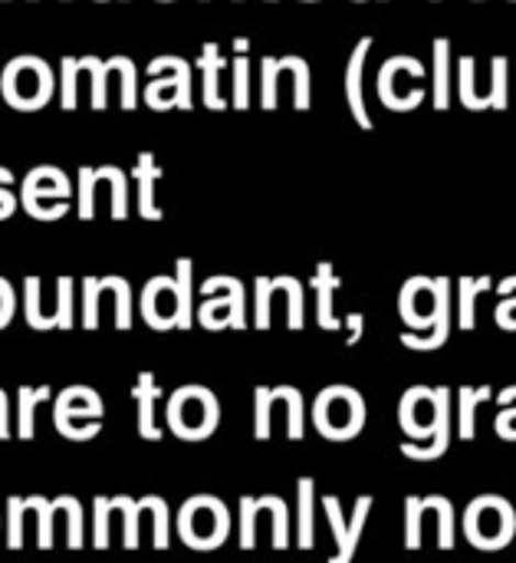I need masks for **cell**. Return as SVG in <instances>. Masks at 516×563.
Returning <instances> with one entry per match:
<instances>
[{
	"mask_svg": "<svg viewBox=\"0 0 516 563\" xmlns=\"http://www.w3.org/2000/svg\"><path fill=\"white\" fill-rule=\"evenodd\" d=\"M422 521H425V505L422 498L405 501V548L418 551L422 548Z\"/></svg>",
	"mask_w": 516,
	"mask_h": 563,
	"instance_id": "obj_37",
	"label": "cell"
},
{
	"mask_svg": "<svg viewBox=\"0 0 516 563\" xmlns=\"http://www.w3.org/2000/svg\"><path fill=\"white\" fill-rule=\"evenodd\" d=\"M425 511H435L438 515V548L441 551H451L455 548V508L448 498H422Z\"/></svg>",
	"mask_w": 516,
	"mask_h": 563,
	"instance_id": "obj_25",
	"label": "cell"
},
{
	"mask_svg": "<svg viewBox=\"0 0 516 563\" xmlns=\"http://www.w3.org/2000/svg\"><path fill=\"white\" fill-rule=\"evenodd\" d=\"M79 66H82V73L92 79V106H96V109H105V102H109V96H105L109 66H105L102 59H96V56H82Z\"/></svg>",
	"mask_w": 516,
	"mask_h": 563,
	"instance_id": "obj_32",
	"label": "cell"
},
{
	"mask_svg": "<svg viewBox=\"0 0 516 563\" xmlns=\"http://www.w3.org/2000/svg\"><path fill=\"white\" fill-rule=\"evenodd\" d=\"M221 422V406L217 399L201 389V386H184L171 396L168 402V426L178 439L184 442H201L207 439Z\"/></svg>",
	"mask_w": 516,
	"mask_h": 563,
	"instance_id": "obj_2",
	"label": "cell"
},
{
	"mask_svg": "<svg viewBox=\"0 0 516 563\" xmlns=\"http://www.w3.org/2000/svg\"><path fill=\"white\" fill-rule=\"evenodd\" d=\"M507 56H494V89L487 96V109H507Z\"/></svg>",
	"mask_w": 516,
	"mask_h": 563,
	"instance_id": "obj_47",
	"label": "cell"
},
{
	"mask_svg": "<svg viewBox=\"0 0 516 563\" xmlns=\"http://www.w3.org/2000/svg\"><path fill=\"white\" fill-rule=\"evenodd\" d=\"M161 178V168H155V155L142 152L135 162V181H138V214L148 221L161 218V208L155 205V181Z\"/></svg>",
	"mask_w": 516,
	"mask_h": 563,
	"instance_id": "obj_17",
	"label": "cell"
},
{
	"mask_svg": "<svg viewBox=\"0 0 516 563\" xmlns=\"http://www.w3.org/2000/svg\"><path fill=\"white\" fill-rule=\"evenodd\" d=\"M313 287H316V320L323 330H339L343 323L333 313V294L343 287V280L333 274V264H319L313 274Z\"/></svg>",
	"mask_w": 516,
	"mask_h": 563,
	"instance_id": "obj_18",
	"label": "cell"
},
{
	"mask_svg": "<svg viewBox=\"0 0 516 563\" xmlns=\"http://www.w3.org/2000/svg\"><path fill=\"white\" fill-rule=\"evenodd\" d=\"M270 422H273V389L260 386L257 389V422H254L257 442H267L270 439Z\"/></svg>",
	"mask_w": 516,
	"mask_h": 563,
	"instance_id": "obj_41",
	"label": "cell"
},
{
	"mask_svg": "<svg viewBox=\"0 0 516 563\" xmlns=\"http://www.w3.org/2000/svg\"><path fill=\"white\" fill-rule=\"evenodd\" d=\"M10 439V419H7V396L0 393V442Z\"/></svg>",
	"mask_w": 516,
	"mask_h": 563,
	"instance_id": "obj_56",
	"label": "cell"
},
{
	"mask_svg": "<svg viewBox=\"0 0 516 563\" xmlns=\"http://www.w3.org/2000/svg\"><path fill=\"white\" fill-rule=\"evenodd\" d=\"M96 211V168H79V218L89 221Z\"/></svg>",
	"mask_w": 516,
	"mask_h": 563,
	"instance_id": "obj_48",
	"label": "cell"
},
{
	"mask_svg": "<svg viewBox=\"0 0 516 563\" xmlns=\"http://www.w3.org/2000/svg\"><path fill=\"white\" fill-rule=\"evenodd\" d=\"M280 73H293V82H296L293 102H296V109H310V66H306V59L287 56V59H280Z\"/></svg>",
	"mask_w": 516,
	"mask_h": 563,
	"instance_id": "obj_28",
	"label": "cell"
},
{
	"mask_svg": "<svg viewBox=\"0 0 516 563\" xmlns=\"http://www.w3.org/2000/svg\"><path fill=\"white\" fill-rule=\"evenodd\" d=\"M277 290H283L290 300V330H303V284L296 280V277H280V280H273V294Z\"/></svg>",
	"mask_w": 516,
	"mask_h": 563,
	"instance_id": "obj_33",
	"label": "cell"
},
{
	"mask_svg": "<svg viewBox=\"0 0 516 563\" xmlns=\"http://www.w3.org/2000/svg\"><path fill=\"white\" fill-rule=\"evenodd\" d=\"M448 336H451V300L441 307V313H438V320H435V327H428V333L422 330V336L418 333H412V330H405L402 333V346H408V350H441L445 343H448Z\"/></svg>",
	"mask_w": 516,
	"mask_h": 563,
	"instance_id": "obj_19",
	"label": "cell"
},
{
	"mask_svg": "<svg viewBox=\"0 0 516 563\" xmlns=\"http://www.w3.org/2000/svg\"><path fill=\"white\" fill-rule=\"evenodd\" d=\"M240 548H257V498H240Z\"/></svg>",
	"mask_w": 516,
	"mask_h": 563,
	"instance_id": "obj_44",
	"label": "cell"
},
{
	"mask_svg": "<svg viewBox=\"0 0 516 563\" xmlns=\"http://www.w3.org/2000/svg\"><path fill=\"white\" fill-rule=\"evenodd\" d=\"M516 531V511L511 501L484 495L478 501H471L468 515H464V534L474 548L481 551H497L507 548L514 541Z\"/></svg>",
	"mask_w": 516,
	"mask_h": 563,
	"instance_id": "obj_4",
	"label": "cell"
},
{
	"mask_svg": "<svg viewBox=\"0 0 516 563\" xmlns=\"http://www.w3.org/2000/svg\"><path fill=\"white\" fill-rule=\"evenodd\" d=\"M105 66L122 76V109H135L138 106V92H135L138 69H135V63L128 56H112V59H105Z\"/></svg>",
	"mask_w": 516,
	"mask_h": 563,
	"instance_id": "obj_29",
	"label": "cell"
},
{
	"mask_svg": "<svg viewBox=\"0 0 516 563\" xmlns=\"http://www.w3.org/2000/svg\"><path fill=\"white\" fill-rule=\"evenodd\" d=\"M448 445H451V396H448L445 406H441V419H438V429H435V435L428 439V445H412V442H405V445H402V455L412 459V462H438V459L448 452Z\"/></svg>",
	"mask_w": 516,
	"mask_h": 563,
	"instance_id": "obj_16",
	"label": "cell"
},
{
	"mask_svg": "<svg viewBox=\"0 0 516 563\" xmlns=\"http://www.w3.org/2000/svg\"><path fill=\"white\" fill-rule=\"evenodd\" d=\"M231 531V515L224 508V501L217 498H191L181 515H178V534L188 548L194 551H214L227 541Z\"/></svg>",
	"mask_w": 516,
	"mask_h": 563,
	"instance_id": "obj_3",
	"label": "cell"
},
{
	"mask_svg": "<svg viewBox=\"0 0 516 563\" xmlns=\"http://www.w3.org/2000/svg\"><path fill=\"white\" fill-rule=\"evenodd\" d=\"M56 330H69L72 327V280L69 277H59L56 284Z\"/></svg>",
	"mask_w": 516,
	"mask_h": 563,
	"instance_id": "obj_42",
	"label": "cell"
},
{
	"mask_svg": "<svg viewBox=\"0 0 516 563\" xmlns=\"http://www.w3.org/2000/svg\"><path fill=\"white\" fill-rule=\"evenodd\" d=\"M142 317L155 330H175L181 323V294L175 277H155L148 280L142 294Z\"/></svg>",
	"mask_w": 516,
	"mask_h": 563,
	"instance_id": "obj_11",
	"label": "cell"
},
{
	"mask_svg": "<svg viewBox=\"0 0 516 563\" xmlns=\"http://www.w3.org/2000/svg\"><path fill=\"white\" fill-rule=\"evenodd\" d=\"M30 501V508L36 511V518H40V538H36V544L46 551V548H53V515H56V505L53 501H43V498H26Z\"/></svg>",
	"mask_w": 516,
	"mask_h": 563,
	"instance_id": "obj_43",
	"label": "cell"
},
{
	"mask_svg": "<svg viewBox=\"0 0 516 563\" xmlns=\"http://www.w3.org/2000/svg\"><path fill=\"white\" fill-rule=\"evenodd\" d=\"M451 106V43L435 40V109Z\"/></svg>",
	"mask_w": 516,
	"mask_h": 563,
	"instance_id": "obj_21",
	"label": "cell"
},
{
	"mask_svg": "<svg viewBox=\"0 0 516 563\" xmlns=\"http://www.w3.org/2000/svg\"><path fill=\"white\" fill-rule=\"evenodd\" d=\"M23 515H26V501L23 498H10L7 501V548L10 551L23 548Z\"/></svg>",
	"mask_w": 516,
	"mask_h": 563,
	"instance_id": "obj_39",
	"label": "cell"
},
{
	"mask_svg": "<svg viewBox=\"0 0 516 563\" xmlns=\"http://www.w3.org/2000/svg\"><path fill=\"white\" fill-rule=\"evenodd\" d=\"M191 274H194L191 257H181L178 261V274H175L178 294H181V323H178V330H191Z\"/></svg>",
	"mask_w": 516,
	"mask_h": 563,
	"instance_id": "obj_34",
	"label": "cell"
},
{
	"mask_svg": "<svg viewBox=\"0 0 516 563\" xmlns=\"http://www.w3.org/2000/svg\"><path fill=\"white\" fill-rule=\"evenodd\" d=\"M273 280L270 277H257V330H270V317H273Z\"/></svg>",
	"mask_w": 516,
	"mask_h": 563,
	"instance_id": "obj_49",
	"label": "cell"
},
{
	"mask_svg": "<svg viewBox=\"0 0 516 563\" xmlns=\"http://www.w3.org/2000/svg\"><path fill=\"white\" fill-rule=\"evenodd\" d=\"M82 327L86 330L99 327V277L82 280Z\"/></svg>",
	"mask_w": 516,
	"mask_h": 563,
	"instance_id": "obj_45",
	"label": "cell"
},
{
	"mask_svg": "<svg viewBox=\"0 0 516 563\" xmlns=\"http://www.w3.org/2000/svg\"><path fill=\"white\" fill-rule=\"evenodd\" d=\"M63 89H59V102H63V109H76V89H79V73H82V66H79V59H72V56H66L63 59Z\"/></svg>",
	"mask_w": 516,
	"mask_h": 563,
	"instance_id": "obj_40",
	"label": "cell"
},
{
	"mask_svg": "<svg viewBox=\"0 0 516 563\" xmlns=\"http://www.w3.org/2000/svg\"><path fill=\"white\" fill-rule=\"evenodd\" d=\"M109 518H112V498H96V548H109Z\"/></svg>",
	"mask_w": 516,
	"mask_h": 563,
	"instance_id": "obj_53",
	"label": "cell"
},
{
	"mask_svg": "<svg viewBox=\"0 0 516 563\" xmlns=\"http://www.w3.org/2000/svg\"><path fill=\"white\" fill-rule=\"evenodd\" d=\"M497 290L504 297H511L497 307V323H501V330H516V277H507Z\"/></svg>",
	"mask_w": 516,
	"mask_h": 563,
	"instance_id": "obj_52",
	"label": "cell"
},
{
	"mask_svg": "<svg viewBox=\"0 0 516 563\" xmlns=\"http://www.w3.org/2000/svg\"><path fill=\"white\" fill-rule=\"evenodd\" d=\"M451 396V389H428V386H415L405 393L402 399V409H399V422L402 429L412 435V439H422L428 442L438 429V419H441V406L445 399Z\"/></svg>",
	"mask_w": 516,
	"mask_h": 563,
	"instance_id": "obj_9",
	"label": "cell"
},
{
	"mask_svg": "<svg viewBox=\"0 0 516 563\" xmlns=\"http://www.w3.org/2000/svg\"><path fill=\"white\" fill-rule=\"evenodd\" d=\"M369 49H372V36H362L349 56V69H346V99H349V109L356 115V122L362 129H372V119H369V109H366V96H362V73H366V59H369Z\"/></svg>",
	"mask_w": 516,
	"mask_h": 563,
	"instance_id": "obj_13",
	"label": "cell"
},
{
	"mask_svg": "<svg viewBox=\"0 0 516 563\" xmlns=\"http://www.w3.org/2000/svg\"><path fill=\"white\" fill-rule=\"evenodd\" d=\"M458 396H461V422H458V435H461L464 442H471V439L478 435V429H474L478 406H481L484 399H491V386H481V389H471V386H464Z\"/></svg>",
	"mask_w": 516,
	"mask_h": 563,
	"instance_id": "obj_24",
	"label": "cell"
},
{
	"mask_svg": "<svg viewBox=\"0 0 516 563\" xmlns=\"http://www.w3.org/2000/svg\"><path fill=\"white\" fill-rule=\"evenodd\" d=\"M109 181L112 185V218H125L128 214V191H125V175L115 165L96 168V185Z\"/></svg>",
	"mask_w": 516,
	"mask_h": 563,
	"instance_id": "obj_27",
	"label": "cell"
},
{
	"mask_svg": "<svg viewBox=\"0 0 516 563\" xmlns=\"http://www.w3.org/2000/svg\"><path fill=\"white\" fill-rule=\"evenodd\" d=\"M346 327H349V340H346V346H356V343L362 340L366 317H362V313H349V317H346Z\"/></svg>",
	"mask_w": 516,
	"mask_h": 563,
	"instance_id": "obj_55",
	"label": "cell"
},
{
	"mask_svg": "<svg viewBox=\"0 0 516 563\" xmlns=\"http://www.w3.org/2000/svg\"><path fill=\"white\" fill-rule=\"evenodd\" d=\"M56 429L63 439L86 442L99 435V419H102V399L92 389L72 386L56 399Z\"/></svg>",
	"mask_w": 516,
	"mask_h": 563,
	"instance_id": "obj_7",
	"label": "cell"
},
{
	"mask_svg": "<svg viewBox=\"0 0 516 563\" xmlns=\"http://www.w3.org/2000/svg\"><path fill=\"white\" fill-rule=\"evenodd\" d=\"M43 198H59V201H69V181L59 168L53 165H43V168H33L26 178H23V208L30 211L33 205H40Z\"/></svg>",
	"mask_w": 516,
	"mask_h": 563,
	"instance_id": "obj_14",
	"label": "cell"
},
{
	"mask_svg": "<svg viewBox=\"0 0 516 563\" xmlns=\"http://www.w3.org/2000/svg\"><path fill=\"white\" fill-rule=\"evenodd\" d=\"M458 287H461V317H458V323H461V330H474V323H478V313H474L478 297L484 290H491L494 284H491V277H461Z\"/></svg>",
	"mask_w": 516,
	"mask_h": 563,
	"instance_id": "obj_22",
	"label": "cell"
},
{
	"mask_svg": "<svg viewBox=\"0 0 516 563\" xmlns=\"http://www.w3.org/2000/svg\"><path fill=\"white\" fill-rule=\"evenodd\" d=\"M112 508L122 515V521H125V548L128 551H135L138 548V525H142V508L135 505V501H128V498H112Z\"/></svg>",
	"mask_w": 516,
	"mask_h": 563,
	"instance_id": "obj_36",
	"label": "cell"
},
{
	"mask_svg": "<svg viewBox=\"0 0 516 563\" xmlns=\"http://www.w3.org/2000/svg\"><path fill=\"white\" fill-rule=\"evenodd\" d=\"M0 89H3V99L13 109H40L53 96V73L36 56H16L3 69Z\"/></svg>",
	"mask_w": 516,
	"mask_h": 563,
	"instance_id": "obj_5",
	"label": "cell"
},
{
	"mask_svg": "<svg viewBox=\"0 0 516 563\" xmlns=\"http://www.w3.org/2000/svg\"><path fill=\"white\" fill-rule=\"evenodd\" d=\"M23 290H26V323L33 330H56V320L40 310V277H26Z\"/></svg>",
	"mask_w": 516,
	"mask_h": 563,
	"instance_id": "obj_31",
	"label": "cell"
},
{
	"mask_svg": "<svg viewBox=\"0 0 516 563\" xmlns=\"http://www.w3.org/2000/svg\"><path fill=\"white\" fill-rule=\"evenodd\" d=\"M451 300V280L448 277H412L405 287H402V300H399V310L405 317V323L412 330H428L435 327L441 307Z\"/></svg>",
	"mask_w": 516,
	"mask_h": 563,
	"instance_id": "obj_8",
	"label": "cell"
},
{
	"mask_svg": "<svg viewBox=\"0 0 516 563\" xmlns=\"http://www.w3.org/2000/svg\"><path fill=\"white\" fill-rule=\"evenodd\" d=\"M250 106V59L240 49L234 59V109H247Z\"/></svg>",
	"mask_w": 516,
	"mask_h": 563,
	"instance_id": "obj_38",
	"label": "cell"
},
{
	"mask_svg": "<svg viewBox=\"0 0 516 563\" xmlns=\"http://www.w3.org/2000/svg\"><path fill=\"white\" fill-rule=\"evenodd\" d=\"M260 515H267L270 521H273V548L277 551H287V544H290V515H287V505L280 501V498H257V518Z\"/></svg>",
	"mask_w": 516,
	"mask_h": 563,
	"instance_id": "obj_23",
	"label": "cell"
},
{
	"mask_svg": "<svg viewBox=\"0 0 516 563\" xmlns=\"http://www.w3.org/2000/svg\"><path fill=\"white\" fill-rule=\"evenodd\" d=\"M323 508H326V518H329L333 538H336V544H339V551H336L333 563H349L352 561V554H356L359 538H362V528H366V521H369L372 498H369V495H362V498L356 501V511H352V521H349V525H346V518H343L339 498L326 495V498H323Z\"/></svg>",
	"mask_w": 516,
	"mask_h": 563,
	"instance_id": "obj_10",
	"label": "cell"
},
{
	"mask_svg": "<svg viewBox=\"0 0 516 563\" xmlns=\"http://www.w3.org/2000/svg\"><path fill=\"white\" fill-rule=\"evenodd\" d=\"M49 399V386H40V389H30V386H20V426H16V435L26 442L33 439V416H36V402Z\"/></svg>",
	"mask_w": 516,
	"mask_h": 563,
	"instance_id": "obj_26",
	"label": "cell"
},
{
	"mask_svg": "<svg viewBox=\"0 0 516 563\" xmlns=\"http://www.w3.org/2000/svg\"><path fill=\"white\" fill-rule=\"evenodd\" d=\"M408 56H392L382 73H379V96L389 109L395 112H412L415 106H422L425 99V89L422 86H405L402 82V66H405Z\"/></svg>",
	"mask_w": 516,
	"mask_h": 563,
	"instance_id": "obj_12",
	"label": "cell"
},
{
	"mask_svg": "<svg viewBox=\"0 0 516 563\" xmlns=\"http://www.w3.org/2000/svg\"><path fill=\"white\" fill-rule=\"evenodd\" d=\"M10 317H13V290H10V284L0 277V330L10 323Z\"/></svg>",
	"mask_w": 516,
	"mask_h": 563,
	"instance_id": "obj_54",
	"label": "cell"
},
{
	"mask_svg": "<svg viewBox=\"0 0 516 563\" xmlns=\"http://www.w3.org/2000/svg\"><path fill=\"white\" fill-rule=\"evenodd\" d=\"M280 396L287 402V435L300 442L303 439V396L300 389H290V386H280Z\"/></svg>",
	"mask_w": 516,
	"mask_h": 563,
	"instance_id": "obj_35",
	"label": "cell"
},
{
	"mask_svg": "<svg viewBox=\"0 0 516 563\" xmlns=\"http://www.w3.org/2000/svg\"><path fill=\"white\" fill-rule=\"evenodd\" d=\"M142 505H145V508L152 511V518H155V548L165 551V548H168V505H165L161 498H145Z\"/></svg>",
	"mask_w": 516,
	"mask_h": 563,
	"instance_id": "obj_51",
	"label": "cell"
},
{
	"mask_svg": "<svg viewBox=\"0 0 516 563\" xmlns=\"http://www.w3.org/2000/svg\"><path fill=\"white\" fill-rule=\"evenodd\" d=\"M474 76H478V66H474V56H464L461 59V102L474 112H481V96L474 89Z\"/></svg>",
	"mask_w": 516,
	"mask_h": 563,
	"instance_id": "obj_46",
	"label": "cell"
},
{
	"mask_svg": "<svg viewBox=\"0 0 516 563\" xmlns=\"http://www.w3.org/2000/svg\"><path fill=\"white\" fill-rule=\"evenodd\" d=\"M221 46L217 43H204L201 49V69H204V106L207 109H224L221 99Z\"/></svg>",
	"mask_w": 516,
	"mask_h": 563,
	"instance_id": "obj_20",
	"label": "cell"
},
{
	"mask_svg": "<svg viewBox=\"0 0 516 563\" xmlns=\"http://www.w3.org/2000/svg\"><path fill=\"white\" fill-rule=\"evenodd\" d=\"M132 396L138 402V435L148 439V442H158L161 432L155 426V399L161 396V389H158L155 376L152 373H138V383H135Z\"/></svg>",
	"mask_w": 516,
	"mask_h": 563,
	"instance_id": "obj_15",
	"label": "cell"
},
{
	"mask_svg": "<svg viewBox=\"0 0 516 563\" xmlns=\"http://www.w3.org/2000/svg\"><path fill=\"white\" fill-rule=\"evenodd\" d=\"M300 551L313 548V478H300Z\"/></svg>",
	"mask_w": 516,
	"mask_h": 563,
	"instance_id": "obj_30",
	"label": "cell"
},
{
	"mask_svg": "<svg viewBox=\"0 0 516 563\" xmlns=\"http://www.w3.org/2000/svg\"><path fill=\"white\" fill-rule=\"evenodd\" d=\"M56 508L66 515V521H69V548L76 551V548H82V511H79V501H72V498H56Z\"/></svg>",
	"mask_w": 516,
	"mask_h": 563,
	"instance_id": "obj_50",
	"label": "cell"
},
{
	"mask_svg": "<svg viewBox=\"0 0 516 563\" xmlns=\"http://www.w3.org/2000/svg\"><path fill=\"white\" fill-rule=\"evenodd\" d=\"M313 422H316L319 435H326L333 442H349L362 432L366 402L349 386H329L326 393H319V399L313 406Z\"/></svg>",
	"mask_w": 516,
	"mask_h": 563,
	"instance_id": "obj_1",
	"label": "cell"
},
{
	"mask_svg": "<svg viewBox=\"0 0 516 563\" xmlns=\"http://www.w3.org/2000/svg\"><path fill=\"white\" fill-rule=\"evenodd\" d=\"M148 73L155 76L145 89L152 109H191V66L181 56H158Z\"/></svg>",
	"mask_w": 516,
	"mask_h": 563,
	"instance_id": "obj_6",
	"label": "cell"
}]
</instances>
